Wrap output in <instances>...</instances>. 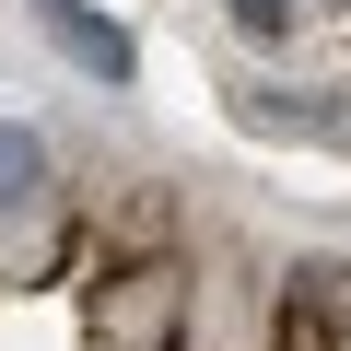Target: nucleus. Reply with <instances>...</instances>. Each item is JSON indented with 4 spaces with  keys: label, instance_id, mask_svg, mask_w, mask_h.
<instances>
[{
    "label": "nucleus",
    "instance_id": "f257e3e1",
    "mask_svg": "<svg viewBox=\"0 0 351 351\" xmlns=\"http://www.w3.org/2000/svg\"><path fill=\"white\" fill-rule=\"evenodd\" d=\"M47 24H59V47H71V59H82L94 82H129V36H117V24H94V12H82V0H59V12H47Z\"/></svg>",
    "mask_w": 351,
    "mask_h": 351
},
{
    "label": "nucleus",
    "instance_id": "f03ea898",
    "mask_svg": "<svg viewBox=\"0 0 351 351\" xmlns=\"http://www.w3.org/2000/svg\"><path fill=\"white\" fill-rule=\"evenodd\" d=\"M36 176H47V141L0 117V211H12V199H36Z\"/></svg>",
    "mask_w": 351,
    "mask_h": 351
},
{
    "label": "nucleus",
    "instance_id": "7ed1b4c3",
    "mask_svg": "<svg viewBox=\"0 0 351 351\" xmlns=\"http://www.w3.org/2000/svg\"><path fill=\"white\" fill-rule=\"evenodd\" d=\"M234 24H246V36H281V24H293V0H234Z\"/></svg>",
    "mask_w": 351,
    "mask_h": 351
},
{
    "label": "nucleus",
    "instance_id": "20e7f679",
    "mask_svg": "<svg viewBox=\"0 0 351 351\" xmlns=\"http://www.w3.org/2000/svg\"><path fill=\"white\" fill-rule=\"evenodd\" d=\"M36 12H59V0H36Z\"/></svg>",
    "mask_w": 351,
    "mask_h": 351
}]
</instances>
